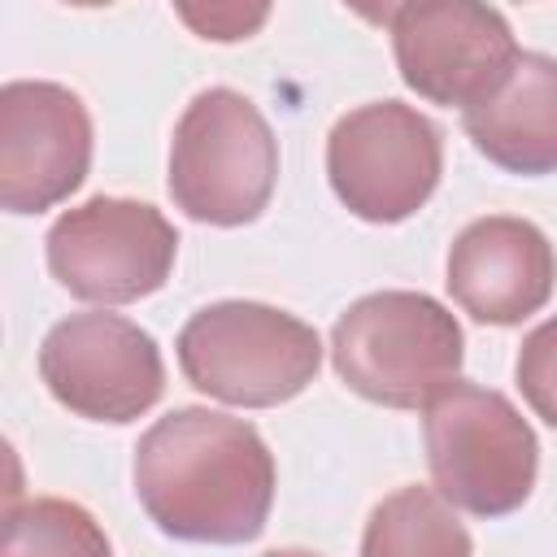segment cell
<instances>
[{"label":"cell","instance_id":"obj_1","mask_svg":"<svg viewBox=\"0 0 557 557\" xmlns=\"http://www.w3.org/2000/svg\"><path fill=\"white\" fill-rule=\"evenodd\" d=\"M135 496L170 540L248 544L274 505V457L244 418L170 409L135 444Z\"/></svg>","mask_w":557,"mask_h":557},{"label":"cell","instance_id":"obj_2","mask_svg":"<svg viewBox=\"0 0 557 557\" xmlns=\"http://www.w3.org/2000/svg\"><path fill=\"white\" fill-rule=\"evenodd\" d=\"M461 357V322L426 292H370L331 326L335 374L387 409H426V400L457 383Z\"/></svg>","mask_w":557,"mask_h":557},{"label":"cell","instance_id":"obj_3","mask_svg":"<svg viewBox=\"0 0 557 557\" xmlns=\"http://www.w3.org/2000/svg\"><path fill=\"white\" fill-rule=\"evenodd\" d=\"M422 440L435 492L474 518H505L527 505L540 474V440L496 387L448 383L422 409Z\"/></svg>","mask_w":557,"mask_h":557},{"label":"cell","instance_id":"obj_4","mask_svg":"<svg viewBox=\"0 0 557 557\" xmlns=\"http://www.w3.org/2000/svg\"><path fill=\"white\" fill-rule=\"evenodd\" d=\"M183 379L239 409H270L300 396L322 366L318 331L261 300H218L187 318L178 331Z\"/></svg>","mask_w":557,"mask_h":557},{"label":"cell","instance_id":"obj_5","mask_svg":"<svg viewBox=\"0 0 557 557\" xmlns=\"http://www.w3.org/2000/svg\"><path fill=\"white\" fill-rule=\"evenodd\" d=\"M278 178V139L235 87H205L170 139V196L191 222L244 226L261 218Z\"/></svg>","mask_w":557,"mask_h":557},{"label":"cell","instance_id":"obj_6","mask_svg":"<svg viewBox=\"0 0 557 557\" xmlns=\"http://www.w3.org/2000/svg\"><path fill=\"white\" fill-rule=\"evenodd\" d=\"M444 174L440 126L405 100H374L344 113L326 135V178L361 222L413 218Z\"/></svg>","mask_w":557,"mask_h":557},{"label":"cell","instance_id":"obj_7","mask_svg":"<svg viewBox=\"0 0 557 557\" xmlns=\"http://www.w3.org/2000/svg\"><path fill=\"white\" fill-rule=\"evenodd\" d=\"M52 278L91 305H131L165 287L178 231L148 200L91 196L65 209L44 239Z\"/></svg>","mask_w":557,"mask_h":557},{"label":"cell","instance_id":"obj_8","mask_svg":"<svg viewBox=\"0 0 557 557\" xmlns=\"http://www.w3.org/2000/svg\"><path fill=\"white\" fill-rule=\"evenodd\" d=\"M39 379L87 422H135L165 392L157 339L117 313H70L39 344Z\"/></svg>","mask_w":557,"mask_h":557},{"label":"cell","instance_id":"obj_9","mask_svg":"<svg viewBox=\"0 0 557 557\" xmlns=\"http://www.w3.org/2000/svg\"><path fill=\"white\" fill-rule=\"evenodd\" d=\"M396 70L409 91L461 113L492 96L518 61L500 9L479 0H418L387 9Z\"/></svg>","mask_w":557,"mask_h":557},{"label":"cell","instance_id":"obj_10","mask_svg":"<svg viewBox=\"0 0 557 557\" xmlns=\"http://www.w3.org/2000/svg\"><path fill=\"white\" fill-rule=\"evenodd\" d=\"M91 165V113L78 91L48 78L0 87V205L44 213L70 200Z\"/></svg>","mask_w":557,"mask_h":557},{"label":"cell","instance_id":"obj_11","mask_svg":"<svg viewBox=\"0 0 557 557\" xmlns=\"http://www.w3.org/2000/svg\"><path fill=\"white\" fill-rule=\"evenodd\" d=\"M444 283L474 322L518 326L548 305L557 283V252L535 222L487 213L453 239Z\"/></svg>","mask_w":557,"mask_h":557},{"label":"cell","instance_id":"obj_12","mask_svg":"<svg viewBox=\"0 0 557 557\" xmlns=\"http://www.w3.org/2000/svg\"><path fill=\"white\" fill-rule=\"evenodd\" d=\"M470 144L509 174L557 170V57L518 52L492 96L461 113Z\"/></svg>","mask_w":557,"mask_h":557},{"label":"cell","instance_id":"obj_13","mask_svg":"<svg viewBox=\"0 0 557 557\" xmlns=\"http://www.w3.org/2000/svg\"><path fill=\"white\" fill-rule=\"evenodd\" d=\"M361 557H474V540L435 487L409 483L370 509Z\"/></svg>","mask_w":557,"mask_h":557},{"label":"cell","instance_id":"obj_14","mask_svg":"<svg viewBox=\"0 0 557 557\" xmlns=\"http://www.w3.org/2000/svg\"><path fill=\"white\" fill-rule=\"evenodd\" d=\"M0 557H113V544L83 505L35 496L9 505Z\"/></svg>","mask_w":557,"mask_h":557},{"label":"cell","instance_id":"obj_15","mask_svg":"<svg viewBox=\"0 0 557 557\" xmlns=\"http://www.w3.org/2000/svg\"><path fill=\"white\" fill-rule=\"evenodd\" d=\"M513 374H518L522 400L535 409V418H544L548 426H557V318L540 322L522 339Z\"/></svg>","mask_w":557,"mask_h":557},{"label":"cell","instance_id":"obj_16","mask_svg":"<svg viewBox=\"0 0 557 557\" xmlns=\"http://www.w3.org/2000/svg\"><path fill=\"white\" fill-rule=\"evenodd\" d=\"M178 17H183L187 26H196L205 39L231 44V39H248V35L270 17V9H265V4H257V9L231 4V9H209V13H200V9H178Z\"/></svg>","mask_w":557,"mask_h":557},{"label":"cell","instance_id":"obj_17","mask_svg":"<svg viewBox=\"0 0 557 557\" xmlns=\"http://www.w3.org/2000/svg\"><path fill=\"white\" fill-rule=\"evenodd\" d=\"M261 557H322V553H309V548H270Z\"/></svg>","mask_w":557,"mask_h":557}]
</instances>
